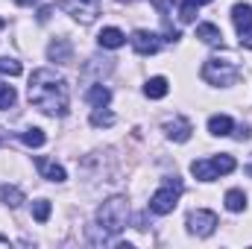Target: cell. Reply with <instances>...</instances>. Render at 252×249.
I'll return each mask as SVG.
<instances>
[{"label":"cell","instance_id":"obj_1","mask_svg":"<svg viewBox=\"0 0 252 249\" xmlns=\"http://www.w3.org/2000/svg\"><path fill=\"white\" fill-rule=\"evenodd\" d=\"M27 94H30V103L35 109H41L44 115H59V118L67 115V82L56 70H50V67L32 70Z\"/></svg>","mask_w":252,"mask_h":249},{"label":"cell","instance_id":"obj_2","mask_svg":"<svg viewBox=\"0 0 252 249\" xmlns=\"http://www.w3.org/2000/svg\"><path fill=\"white\" fill-rule=\"evenodd\" d=\"M126 220H129V202H126V196H112V199H106V202L100 205V211H97V223H100L106 241H109L112 235L124 232Z\"/></svg>","mask_w":252,"mask_h":249},{"label":"cell","instance_id":"obj_3","mask_svg":"<svg viewBox=\"0 0 252 249\" xmlns=\"http://www.w3.org/2000/svg\"><path fill=\"white\" fill-rule=\"evenodd\" d=\"M241 76V64L229 56H211L202 64V79L208 85H235Z\"/></svg>","mask_w":252,"mask_h":249},{"label":"cell","instance_id":"obj_4","mask_svg":"<svg viewBox=\"0 0 252 249\" xmlns=\"http://www.w3.org/2000/svg\"><path fill=\"white\" fill-rule=\"evenodd\" d=\"M182 179H176V176H167L161 187L150 196V211L153 214H158V217H164V214H170L173 208H176V202H179V196H182Z\"/></svg>","mask_w":252,"mask_h":249},{"label":"cell","instance_id":"obj_5","mask_svg":"<svg viewBox=\"0 0 252 249\" xmlns=\"http://www.w3.org/2000/svg\"><path fill=\"white\" fill-rule=\"evenodd\" d=\"M56 6L67 12L70 18H76L79 24H94V18L100 15L97 0H56Z\"/></svg>","mask_w":252,"mask_h":249},{"label":"cell","instance_id":"obj_6","mask_svg":"<svg viewBox=\"0 0 252 249\" xmlns=\"http://www.w3.org/2000/svg\"><path fill=\"white\" fill-rule=\"evenodd\" d=\"M232 24L241 35V47L252 50V6L250 3H235L232 6Z\"/></svg>","mask_w":252,"mask_h":249},{"label":"cell","instance_id":"obj_7","mask_svg":"<svg viewBox=\"0 0 252 249\" xmlns=\"http://www.w3.org/2000/svg\"><path fill=\"white\" fill-rule=\"evenodd\" d=\"M214 229H217V214H214V211H208V208H196V211H190L188 214V232L190 235H196V238H208V235H214Z\"/></svg>","mask_w":252,"mask_h":249},{"label":"cell","instance_id":"obj_8","mask_svg":"<svg viewBox=\"0 0 252 249\" xmlns=\"http://www.w3.org/2000/svg\"><path fill=\"white\" fill-rule=\"evenodd\" d=\"M129 41H132V50H135L138 56H153V53L158 50V35L150 32V30H135Z\"/></svg>","mask_w":252,"mask_h":249},{"label":"cell","instance_id":"obj_9","mask_svg":"<svg viewBox=\"0 0 252 249\" xmlns=\"http://www.w3.org/2000/svg\"><path fill=\"white\" fill-rule=\"evenodd\" d=\"M164 132H167V138H170V141L185 144V141L190 138V132H193V126H190L188 118H173V121H167V124H164Z\"/></svg>","mask_w":252,"mask_h":249},{"label":"cell","instance_id":"obj_10","mask_svg":"<svg viewBox=\"0 0 252 249\" xmlns=\"http://www.w3.org/2000/svg\"><path fill=\"white\" fill-rule=\"evenodd\" d=\"M35 167H38V173H41L47 182H64V179H67L64 167L56 164V161H50V158H35Z\"/></svg>","mask_w":252,"mask_h":249},{"label":"cell","instance_id":"obj_11","mask_svg":"<svg viewBox=\"0 0 252 249\" xmlns=\"http://www.w3.org/2000/svg\"><path fill=\"white\" fill-rule=\"evenodd\" d=\"M47 56H50V62L67 64L70 59H73V47H70V41H67V38H56V41H50Z\"/></svg>","mask_w":252,"mask_h":249},{"label":"cell","instance_id":"obj_12","mask_svg":"<svg viewBox=\"0 0 252 249\" xmlns=\"http://www.w3.org/2000/svg\"><path fill=\"white\" fill-rule=\"evenodd\" d=\"M190 173H193L199 182H211V179L220 176L217 167H214V158H196V161L190 164Z\"/></svg>","mask_w":252,"mask_h":249},{"label":"cell","instance_id":"obj_13","mask_svg":"<svg viewBox=\"0 0 252 249\" xmlns=\"http://www.w3.org/2000/svg\"><path fill=\"white\" fill-rule=\"evenodd\" d=\"M124 41H126V35L118 27H106V30H100V35H97V44L106 47V50H118Z\"/></svg>","mask_w":252,"mask_h":249},{"label":"cell","instance_id":"obj_14","mask_svg":"<svg viewBox=\"0 0 252 249\" xmlns=\"http://www.w3.org/2000/svg\"><path fill=\"white\" fill-rule=\"evenodd\" d=\"M232 129H235V121H232L229 115H214V118H208V132L217 135V138L232 135Z\"/></svg>","mask_w":252,"mask_h":249},{"label":"cell","instance_id":"obj_15","mask_svg":"<svg viewBox=\"0 0 252 249\" xmlns=\"http://www.w3.org/2000/svg\"><path fill=\"white\" fill-rule=\"evenodd\" d=\"M85 100H88L94 109H100V106H109V103H112V91H109L106 85H91V88L85 91Z\"/></svg>","mask_w":252,"mask_h":249},{"label":"cell","instance_id":"obj_16","mask_svg":"<svg viewBox=\"0 0 252 249\" xmlns=\"http://www.w3.org/2000/svg\"><path fill=\"white\" fill-rule=\"evenodd\" d=\"M167 91H170V88H167V79H164V76H153V79L144 85V94H147L150 100H161V97H167Z\"/></svg>","mask_w":252,"mask_h":249},{"label":"cell","instance_id":"obj_17","mask_svg":"<svg viewBox=\"0 0 252 249\" xmlns=\"http://www.w3.org/2000/svg\"><path fill=\"white\" fill-rule=\"evenodd\" d=\"M196 38L205 41V44H223V32L214 24H199L196 27Z\"/></svg>","mask_w":252,"mask_h":249},{"label":"cell","instance_id":"obj_18","mask_svg":"<svg viewBox=\"0 0 252 249\" xmlns=\"http://www.w3.org/2000/svg\"><path fill=\"white\" fill-rule=\"evenodd\" d=\"M226 208L229 211H244L247 208V193L241 190V187H232V190H226Z\"/></svg>","mask_w":252,"mask_h":249},{"label":"cell","instance_id":"obj_19","mask_svg":"<svg viewBox=\"0 0 252 249\" xmlns=\"http://www.w3.org/2000/svg\"><path fill=\"white\" fill-rule=\"evenodd\" d=\"M21 141H24L27 147H32V150H38V147H44L47 135H44L38 126H32V129H24V132H21Z\"/></svg>","mask_w":252,"mask_h":249},{"label":"cell","instance_id":"obj_20","mask_svg":"<svg viewBox=\"0 0 252 249\" xmlns=\"http://www.w3.org/2000/svg\"><path fill=\"white\" fill-rule=\"evenodd\" d=\"M0 199H3L9 208H18V205L24 202V193H21L15 185H0Z\"/></svg>","mask_w":252,"mask_h":249},{"label":"cell","instance_id":"obj_21","mask_svg":"<svg viewBox=\"0 0 252 249\" xmlns=\"http://www.w3.org/2000/svg\"><path fill=\"white\" fill-rule=\"evenodd\" d=\"M112 124H115V115H112V112H106V106H100V109H94V112H91V126L103 129V126H112Z\"/></svg>","mask_w":252,"mask_h":249},{"label":"cell","instance_id":"obj_22","mask_svg":"<svg viewBox=\"0 0 252 249\" xmlns=\"http://www.w3.org/2000/svg\"><path fill=\"white\" fill-rule=\"evenodd\" d=\"M50 211H53V205H50L47 199H38V202H32V217H35L38 223H47V220H50Z\"/></svg>","mask_w":252,"mask_h":249},{"label":"cell","instance_id":"obj_23","mask_svg":"<svg viewBox=\"0 0 252 249\" xmlns=\"http://www.w3.org/2000/svg\"><path fill=\"white\" fill-rule=\"evenodd\" d=\"M179 21H182V24H193V21H196V3H193V0H185V3L179 6Z\"/></svg>","mask_w":252,"mask_h":249},{"label":"cell","instance_id":"obj_24","mask_svg":"<svg viewBox=\"0 0 252 249\" xmlns=\"http://www.w3.org/2000/svg\"><path fill=\"white\" fill-rule=\"evenodd\" d=\"M15 106V88L0 82V109H12Z\"/></svg>","mask_w":252,"mask_h":249},{"label":"cell","instance_id":"obj_25","mask_svg":"<svg viewBox=\"0 0 252 249\" xmlns=\"http://www.w3.org/2000/svg\"><path fill=\"white\" fill-rule=\"evenodd\" d=\"M21 62H15V59H0V73H6V76H21Z\"/></svg>","mask_w":252,"mask_h":249},{"label":"cell","instance_id":"obj_26","mask_svg":"<svg viewBox=\"0 0 252 249\" xmlns=\"http://www.w3.org/2000/svg\"><path fill=\"white\" fill-rule=\"evenodd\" d=\"M47 18H50V6H44V9H38V21H41V24H44V21H47Z\"/></svg>","mask_w":252,"mask_h":249},{"label":"cell","instance_id":"obj_27","mask_svg":"<svg viewBox=\"0 0 252 249\" xmlns=\"http://www.w3.org/2000/svg\"><path fill=\"white\" fill-rule=\"evenodd\" d=\"M15 3H18V6H32L35 0H15Z\"/></svg>","mask_w":252,"mask_h":249},{"label":"cell","instance_id":"obj_28","mask_svg":"<svg viewBox=\"0 0 252 249\" xmlns=\"http://www.w3.org/2000/svg\"><path fill=\"white\" fill-rule=\"evenodd\" d=\"M244 173H247V176H250V179H252V161H250V164H247V167H244Z\"/></svg>","mask_w":252,"mask_h":249},{"label":"cell","instance_id":"obj_29","mask_svg":"<svg viewBox=\"0 0 252 249\" xmlns=\"http://www.w3.org/2000/svg\"><path fill=\"white\" fill-rule=\"evenodd\" d=\"M0 247H9V238H3V235H0Z\"/></svg>","mask_w":252,"mask_h":249},{"label":"cell","instance_id":"obj_30","mask_svg":"<svg viewBox=\"0 0 252 249\" xmlns=\"http://www.w3.org/2000/svg\"><path fill=\"white\" fill-rule=\"evenodd\" d=\"M193 3H196V6H202V3H211V0H193Z\"/></svg>","mask_w":252,"mask_h":249},{"label":"cell","instance_id":"obj_31","mask_svg":"<svg viewBox=\"0 0 252 249\" xmlns=\"http://www.w3.org/2000/svg\"><path fill=\"white\" fill-rule=\"evenodd\" d=\"M3 27H6V21H3V18H0V30H3Z\"/></svg>","mask_w":252,"mask_h":249},{"label":"cell","instance_id":"obj_32","mask_svg":"<svg viewBox=\"0 0 252 249\" xmlns=\"http://www.w3.org/2000/svg\"><path fill=\"white\" fill-rule=\"evenodd\" d=\"M121 3H135V0H121Z\"/></svg>","mask_w":252,"mask_h":249}]
</instances>
